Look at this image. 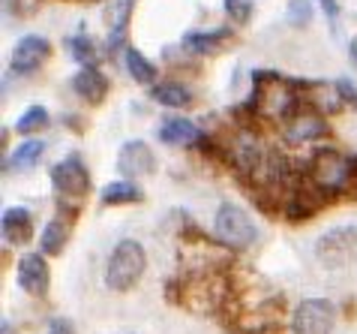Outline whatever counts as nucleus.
<instances>
[{"label": "nucleus", "instance_id": "27", "mask_svg": "<svg viewBox=\"0 0 357 334\" xmlns=\"http://www.w3.org/2000/svg\"><path fill=\"white\" fill-rule=\"evenodd\" d=\"M349 57H351V64L357 66V36L351 39V45H349Z\"/></svg>", "mask_w": 357, "mask_h": 334}, {"label": "nucleus", "instance_id": "21", "mask_svg": "<svg viewBox=\"0 0 357 334\" xmlns=\"http://www.w3.org/2000/svg\"><path fill=\"white\" fill-rule=\"evenodd\" d=\"M66 48H69V55L75 57L78 64H84V66H91L96 61V43L91 36H84V34H75V36H69L66 39Z\"/></svg>", "mask_w": 357, "mask_h": 334}, {"label": "nucleus", "instance_id": "11", "mask_svg": "<svg viewBox=\"0 0 357 334\" xmlns=\"http://www.w3.org/2000/svg\"><path fill=\"white\" fill-rule=\"evenodd\" d=\"M0 232H3V241L9 247H22L33 235V214L24 205H13L0 214Z\"/></svg>", "mask_w": 357, "mask_h": 334}, {"label": "nucleus", "instance_id": "14", "mask_svg": "<svg viewBox=\"0 0 357 334\" xmlns=\"http://www.w3.org/2000/svg\"><path fill=\"white\" fill-rule=\"evenodd\" d=\"M43 154H45V142L43 139H24L22 145H15V148L9 151L6 169L9 172H27V169H33V166H39Z\"/></svg>", "mask_w": 357, "mask_h": 334}, {"label": "nucleus", "instance_id": "2", "mask_svg": "<svg viewBox=\"0 0 357 334\" xmlns=\"http://www.w3.org/2000/svg\"><path fill=\"white\" fill-rule=\"evenodd\" d=\"M213 235L228 250H250L259 241V226L246 208L234 202H222L213 214Z\"/></svg>", "mask_w": 357, "mask_h": 334}, {"label": "nucleus", "instance_id": "24", "mask_svg": "<svg viewBox=\"0 0 357 334\" xmlns=\"http://www.w3.org/2000/svg\"><path fill=\"white\" fill-rule=\"evenodd\" d=\"M285 15H289V24L306 27V24L312 22V0H289V9H285Z\"/></svg>", "mask_w": 357, "mask_h": 334}, {"label": "nucleus", "instance_id": "23", "mask_svg": "<svg viewBox=\"0 0 357 334\" xmlns=\"http://www.w3.org/2000/svg\"><path fill=\"white\" fill-rule=\"evenodd\" d=\"M222 6H225V15H228V22H234V24H250V18L255 13V0H222Z\"/></svg>", "mask_w": 357, "mask_h": 334}, {"label": "nucleus", "instance_id": "7", "mask_svg": "<svg viewBox=\"0 0 357 334\" xmlns=\"http://www.w3.org/2000/svg\"><path fill=\"white\" fill-rule=\"evenodd\" d=\"M48 55H52V43H48L45 36L24 34L15 43L13 55H9V73H15V75H33V73L43 70V64L48 61Z\"/></svg>", "mask_w": 357, "mask_h": 334}, {"label": "nucleus", "instance_id": "6", "mask_svg": "<svg viewBox=\"0 0 357 334\" xmlns=\"http://www.w3.org/2000/svg\"><path fill=\"white\" fill-rule=\"evenodd\" d=\"M52 187L66 199H84L87 190H91V175H87V166L82 163V157L69 154L61 163L52 166Z\"/></svg>", "mask_w": 357, "mask_h": 334}, {"label": "nucleus", "instance_id": "1", "mask_svg": "<svg viewBox=\"0 0 357 334\" xmlns=\"http://www.w3.org/2000/svg\"><path fill=\"white\" fill-rule=\"evenodd\" d=\"M147 253L135 238H123L114 244L112 256L105 262V286L114 292H130L144 277Z\"/></svg>", "mask_w": 357, "mask_h": 334}, {"label": "nucleus", "instance_id": "25", "mask_svg": "<svg viewBox=\"0 0 357 334\" xmlns=\"http://www.w3.org/2000/svg\"><path fill=\"white\" fill-rule=\"evenodd\" d=\"M315 3L321 6L327 24H331V31L336 34V31H340V0H315Z\"/></svg>", "mask_w": 357, "mask_h": 334}, {"label": "nucleus", "instance_id": "4", "mask_svg": "<svg viewBox=\"0 0 357 334\" xmlns=\"http://www.w3.org/2000/svg\"><path fill=\"white\" fill-rule=\"evenodd\" d=\"M315 259L324 268H345L357 259V223H340L315 238Z\"/></svg>", "mask_w": 357, "mask_h": 334}, {"label": "nucleus", "instance_id": "20", "mask_svg": "<svg viewBox=\"0 0 357 334\" xmlns=\"http://www.w3.org/2000/svg\"><path fill=\"white\" fill-rule=\"evenodd\" d=\"M48 124H52V115H48L43 106H31V109H24L22 115H18L15 130L22 133V136H31V133H39Z\"/></svg>", "mask_w": 357, "mask_h": 334}, {"label": "nucleus", "instance_id": "10", "mask_svg": "<svg viewBox=\"0 0 357 334\" xmlns=\"http://www.w3.org/2000/svg\"><path fill=\"white\" fill-rule=\"evenodd\" d=\"M321 136H327V126L315 109H297L294 115L285 117V139L291 145H310Z\"/></svg>", "mask_w": 357, "mask_h": 334}, {"label": "nucleus", "instance_id": "12", "mask_svg": "<svg viewBox=\"0 0 357 334\" xmlns=\"http://www.w3.org/2000/svg\"><path fill=\"white\" fill-rule=\"evenodd\" d=\"M204 136L198 130V124L186 121V117H165L160 124V142L172 145V148H183V145H195Z\"/></svg>", "mask_w": 357, "mask_h": 334}, {"label": "nucleus", "instance_id": "22", "mask_svg": "<svg viewBox=\"0 0 357 334\" xmlns=\"http://www.w3.org/2000/svg\"><path fill=\"white\" fill-rule=\"evenodd\" d=\"M132 0H121V6H114V22H112V36H108V48H117L126 36V24H130Z\"/></svg>", "mask_w": 357, "mask_h": 334}, {"label": "nucleus", "instance_id": "9", "mask_svg": "<svg viewBox=\"0 0 357 334\" xmlns=\"http://www.w3.org/2000/svg\"><path fill=\"white\" fill-rule=\"evenodd\" d=\"M18 286H22L27 296L33 298H43L48 286H52V271H48V262H45V253H24L18 259Z\"/></svg>", "mask_w": 357, "mask_h": 334}, {"label": "nucleus", "instance_id": "3", "mask_svg": "<svg viewBox=\"0 0 357 334\" xmlns=\"http://www.w3.org/2000/svg\"><path fill=\"white\" fill-rule=\"evenodd\" d=\"M351 160L342 157L336 148H319L310 160V181L319 187L324 196H336L351 187Z\"/></svg>", "mask_w": 357, "mask_h": 334}, {"label": "nucleus", "instance_id": "18", "mask_svg": "<svg viewBox=\"0 0 357 334\" xmlns=\"http://www.w3.org/2000/svg\"><path fill=\"white\" fill-rule=\"evenodd\" d=\"M231 36V31L228 27H220V31H207V34H186L183 36V45L190 48V52H195V55H211V52H216L225 39Z\"/></svg>", "mask_w": 357, "mask_h": 334}, {"label": "nucleus", "instance_id": "26", "mask_svg": "<svg viewBox=\"0 0 357 334\" xmlns=\"http://www.w3.org/2000/svg\"><path fill=\"white\" fill-rule=\"evenodd\" d=\"M45 334H75V328H73V322H69V319L54 317L52 322H48V331Z\"/></svg>", "mask_w": 357, "mask_h": 334}, {"label": "nucleus", "instance_id": "15", "mask_svg": "<svg viewBox=\"0 0 357 334\" xmlns=\"http://www.w3.org/2000/svg\"><path fill=\"white\" fill-rule=\"evenodd\" d=\"M151 100L165 106V109H186L192 103V91L186 85L174 82V78H168V82H160L151 87Z\"/></svg>", "mask_w": 357, "mask_h": 334}, {"label": "nucleus", "instance_id": "8", "mask_svg": "<svg viewBox=\"0 0 357 334\" xmlns=\"http://www.w3.org/2000/svg\"><path fill=\"white\" fill-rule=\"evenodd\" d=\"M160 160H156L153 148L142 139H130L121 145V154H117V172L123 178H142V175H153Z\"/></svg>", "mask_w": 357, "mask_h": 334}, {"label": "nucleus", "instance_id": "28", "mask_svg": "<svg viewBox=\"0 0 357 334\" xmlns=\"http://www.w3.org/2000/svg\"><path fill=\"white\" fill-rule=\"evenodd\" d=\"M351 169H354V175H351V184L357 187V157H354V160H351Z\"/></svg>", "mask_w": 357, "mask_h": 334}, {"label": "nucleus", "instance_id": "29", "mask_svg": "<svg viewBox=\"0 0 357 334\" xmlns=\"http://www.w3.org/2000/svg\"><path fill=\"white\" fill-rule=\"evenodd\" d=\"M3 334H13V326H9V322H3Z\"/></svg>", "mask_w": 357, "mask_h": 334}, {"label": "nucleus", "instance_id": "5", "mask_svg": "<svg viewBox=\"0 0 357 334\" xmlns=\"http://www.w3.org/2000/svg\"><path fill=\"white\" fill-rule=\"evenodd\" d=\"M336 326V304L327 298H303L291 313V334H331Z\"/></svg>", "mask_w": 357, "mask_h": 334}, {"label": "nucleus", "instance_id": "13", "mask_svg": "<svg viewBox=\"0 0 357 334\" xmlns=\"http://www.w3.org/2000/svg\"><path fill=\"white\" fill-rule=\"evenodd\" d=\"M73 91L87 103H102L108 96V78L96 66H82L73 75Z\"/></svg>", "mask_w": 357, "mask_h": 334}, {"label": "nucleus", "instance_id": "19", "mask_svg": "<svg viewBox=\"0 0 357 334\" xmlns=\"http://www.w3.org/2000/svg\"><path fill=\"white\" fill-rule=\"evenodd\" d=\"M126 70H130V75L135 78L138 85H153V78H156V66L147 61V57L138 52V48H126Z\"/></svg>", "mask_w": 357, "mask_h": 334}, {"label": "nucleus", "instance_id": "17", "mask_svg": "<svg viewBox=\"0 0 357 334\" xmlns=\"http://www.w3.org/2000/svg\"><path fill=\"white\" fill-rule=\"evenodd\" d=\"M66 238H69V223L63 217H52L45 223L43 235H39V250H43L45 256H57V253L63 250Z\"/></svg>", "mask_w": 357, "mask_h": 334}, {"label": "nucleus", "instance_id": "16", "mask_svg": "<svg viewBox=\"0 0 357 334\" xmlns=\"http://www.w3.org/2000/svg\"><path fill=\"white\" fill-rule=\"evenodd\" d=\"M99 199L102 205H135L142 202V190H138V184H132V178H121V181H112L102 187V193H99Z\"/></svg>", "mask_w": 357, "mask_h": 334}]
</instances>
